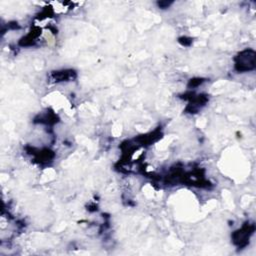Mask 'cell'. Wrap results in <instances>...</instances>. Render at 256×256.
<instances>
[{
    "label": "cell",
    "instance_id": "1",
    "mask_svg": "<svg viewBox=\"0 0 256 256\" xmlns=\"http://www.w3.org/2000/svg\"><path fill=\"white\" fill-rule=\"evenodd\" d=\"M255 66V53L252 50L243 51L238 57L236 67L239 71H247L253 69Z\"/></svg>",
    "mask_w": 256,
    "mask_h": 256
}]
</instances>
